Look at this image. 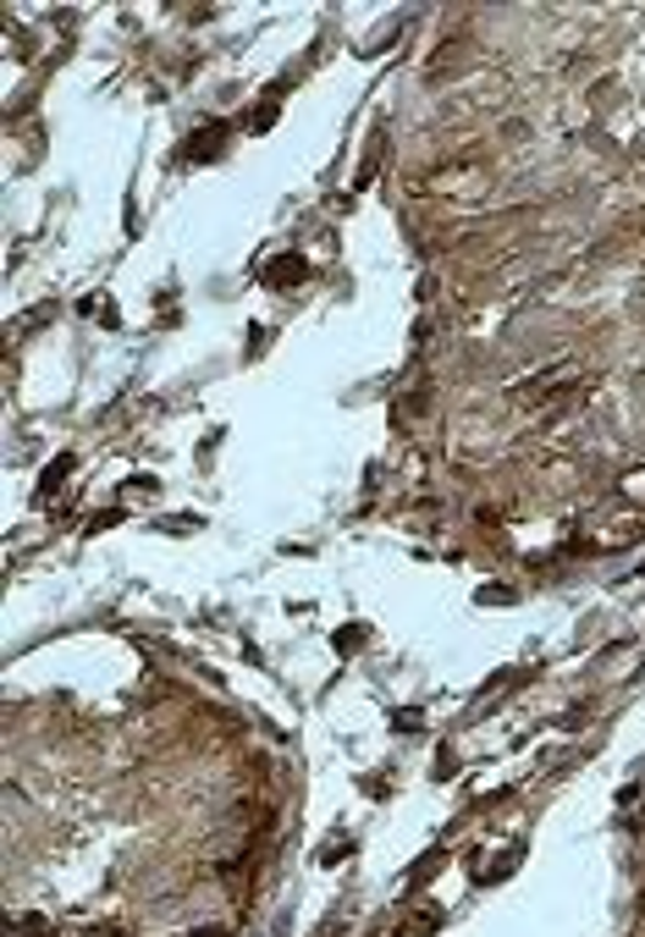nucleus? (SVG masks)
Returning a JSON list of instances; mask_svg holds the SVG:
<instances>
[{"label": "nucleus", "mask_w": 645, "mask_h": 937, "mask_svg": "<svg viewBox=\"0 0 645 937\" xmlns=\"http://www.w3.org/2000/svg\"><path fill=\"white\" fill-rule=\"evenodd\" d=\"M260 282H265V287H276V293H287V287L309 282V260H303V254H276V260H265V266H260Z\"/></svg>", "instance_id": "f257e3e1"}, {"label": "nucleus", "mask_w": 645, "mask_h": 937, "mask_svg": "<svg viewBox=\"0 0 645 937\" xmlns=\"http://www.w3.org/2000/svg\"><path fill=\"white\" fill-rule=\"evenodd\" d=\"M66 474H72V453H61V458H55V464L45 469V480H39V496H55V485H61Z\"/></svg>", "instance_id": "f03ea898"}, {"label": "nucleus", "mask_w": 645, "mask_h": 937, "mask_svg": "<svg viewBox=\"0 0 645 937\" xmlns=\"http://www.w3.org/2000/svg\"><path fill=\"white\" fill-rule=\"evenodd\" d=\"M364 645V624H348V629H337V651H359Z\"/></svg>", "instance_id": "7ed1b4c3"}, {"label": "nucleus", "mask_w": 645, "mask_h": 937, "mask_svg": "<svg viewBox=\"0 0 645 937\" xmlns=\"http://www.w3.org/2000/svg\"><path fill=\"white\" fill-rule=\"evenodd\" d=\"M194 937H221V932H194Z\"/></svg>", "instance_id": "20e7f679"}]
</instances>
